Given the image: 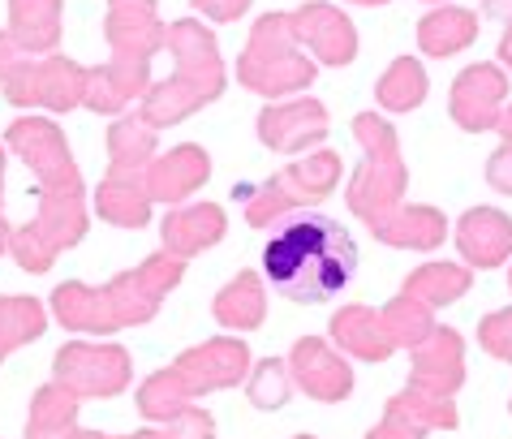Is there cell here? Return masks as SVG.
Here are the masks:
<instances>
[{"label":"cell","instance_id":"cell-1","mask_svg":"<svg viewBox=\"0 0 512 439\" xmlns=\"http://www.w3.org/2000/svg\"><path fill=\"white\" fill-rule=\"evenodd\" d=\"M263 272L289 302H332L358 272V246L319 211H284L263 246Z\"/></svg>","mask_w":512,"mask_h":439},{"label":"cell","instance_id":"cell-2","mask_svg":"<svg viewBox=\"0 0 512 439\" xmlns=\"http://www.w3.org/2000/svg\"><path fill=\"white\" fill-rule=\"evenodd\" d=\"M9 143L44 177V216H39L35 229H22L13 237V254H18L22 267L44 272L56 250L82 237L78 173H74V160H69L61 134H56V125L48 121H18L9 130Z\"/></svg>","mask_w":512,"mask_h":439},{"label":"cell","instance_id":"cell-3","mask_svg":"<svg viewBox=\"0 0 512 439\" xmlns=\"http://www.w3.org/2000/svg\"><path fill=\"white\" fill-rule=\"evenodd\" d=\"M108 44H112V65L91 69L87 82V104L95 112H117L125 99H134L147 87L151 52L168 44V31L155 18V0H112Z\"/></svg>","mask_w":512,"mask_h":439},{"label":"cell","instance_id":"cell-4","mask_svg":"<svg viewBox=\"0 0 512 439\" xmlns=\"http://www.w3.org/2000/svg\"><path fill=\"white\" fill-rule=\"evenodd\" d=\"M181 276V259H147L138 272L117 276V285L108 289H82V285H65L56 289V315L69 328H87V332H104V328H121V323H142L151 319L155 302L164 297V289H173Z\"/></svg>","mask_w":512,"mask_h":439},{"label":"cell","instance_id":"cell-5","mask_svg":"<svg viewBox=\"0 0 512 439\" xmlns=\"http://www.w3.org/2000/svg\"><path fill=\"white\" fill-rule=\"evenodd\" d=\"M168 48L177 52V78L147 95L142 117L151 125L190 117L198 104L216 99L224 87V69H220V52H216L211 31H203L198 22H177V26H168Z\"/></svg>","mask_w":512,"mask_h":439},{"label":"cell","instance_id":"cell-6","mask_svg":"<svg viewBox=\"0 0 512 439\" xmlns=\"http://www.w3.org/2000/svg\"><path fill=\"white\" fill-rule=\"evenodd\" d=\"M241 371H246V345L241 341H211L203 349L186 353L173 371L151 375V384L142 388V409H147L151 418H168L194 392L237 384Z\"/></svg>","mask_w":512,"mask_h":439},{"label":"cell","instance_id":"cell-7","mask_svg":"<svg viewBox=\"0 0 512 439\" xmlns=\"http://www.w3.org/2000/svg\"><path fill=\"white\" fill-rule=\"evenodd\" d=\"M237 78L246 82L250 91H263V95H284V91H297L315 78V65L297 52V35H293V22L284 13H272L254 26L250 35V48L237 65Z\"/></svg>","mask_w":512,"mask_h":439},{"label":"cell","instance_id":"cell-8","mask_svg":"<svg viewBox=\"0 0 512 439\" xmlns=\"http://www.w3.org/2000/svg\"><path fill=\"white\" fill-rule=\"evenodd\" d=\"M0 82L5 95L18 104H48L56 112L74 108L78 99H87V82L91 74L78 69L74 61H26V52L13 44V35H0Z\"/></svg>","mask_w":512,"mask_h":439},{"label":"cell","instance_id":"cell-9","mask_svg":"<svg viewBox=\"0 0 512 439\" xmlns=\"http://www.w3.org/2000/svg\"><path fill=\"white\" fill-rule=\"evenodd\" d=\"M358 138L366 143V164L349 190V203H353V211H362L366 220H375L388 211L392 198L401 194L405 168H401V155H396V134L388 121L358 117Z\"/></svg>","mask_w":512,"mask_h":439},{"label":"cell","instance_id":"cell-10","mask_svg":"<svg viewBox=\"0 0 512 439\" xmlns=\"http://www.w3.org/2000/svg\"><path fill=\"white\" fill-rule=\"evenodd\" d=\"M340 177V164L336 155H310L306 164L289 168V173H280L276 186H263V190H241V198L250 203V224H267V220H280L284 211L293 203H302V198H323L327 190L336 186Z\"/></svg>","mask_w":512,"mask_h":439},{"label":"cell","instance_id":"cell-11","mask_svg":"<svg viewBox=\"0 0 512 439\" xmlns=\"http://www.w3.org/2000/svg\"><path fill=\"white\" fill-rule=\"evenodd\" d=\"M56 379H61V388L78 396H112L130 379V358L112 345H65L61 358H56Z\"/></svg>","mask_w":512,"mask_h":439},{"label":"cell","instance_id":"cell-12","mask_svg":"<svg viewBox=\"0 0 512 439\" xmlns=\"http://www.w3.org/2000/svg\"><path fill=\"white\" fill-rule=\"evenodd\" d=\"M508 91V78L495 65H469L452 87V117L465 130H487L500 121V99Z\"/></svg>","mask_w":512,"mask_h":439},{"label":"cell","instance_id":"cell-13","mask_svg":"<svg viewBox=\"0 0 512 439\" xmlns=\"http://www.w3.org/2000/svg\"><path fill=\"white\" fill-rule=\"evenodd\" d=\"M289 22H293L297 44H310L319 61H327V65H345V61H353V52H358L349 18L327 5H302Z\"/></svg>","mask_w":512,"mask_h":439},{"label":"cell","instance_id":"cell-14","mask_svg":"<svg viewBox=\"0 0 512 439\" xmlns=\"http://www.w3.org/2000/svg\"><path fill=\"white\" fill-rule=\"evenodd\" d=\"M259 134L272 151H293V147H306V143H319L327 134V117L315 99H297V104H280V108H267L263 121H259Z\"/></svg>","mask_w":512,"mask_h":439},{"label":"cell","instance_id":"cell-15","mask_svg":"<svg viewBox=\"0 0 512 439\" xmlns=\"http://www.w3.org/2000/svg\"><path fill=\"white\" fill-rule=\"evenodd\" d=\"M293 371H297V384H302L310 396H319V401H340V396H349V388H353L349 366L323 341H297Z\"/></svg>","mask_w":512,"mask_h":439},{"label":"cell","instance_id":"cell-16","mask_svg":"<svg viewBox=\"0 0 512 439\" xmlns=\"http://www.w3.org/2000/svg\"><path fill=\"white\" fill-rule=\"evenodd\" d=\"M461 250H465V259L478 263V267L504 263L508 250H512V224L491 207L469 211L461 220Z\"/></svg>","mask_w":512,"mask_h":439},{"label":"cell","instance_id":"cell-17","mask_svg":"<svg viewBox=\"0 0 512 439\" xmlns=\"http://www.w3.org/2000/svg\"><path fill=\"white\" fill-rule=\"evenodd\" d=\"M9 35L22 52H48L61 39V0H9Z\"/></svg>","mask_w":512,"mask_h":439},{"label":"cell","instance_id":"cell-18","mask_svg":"<svg viewBox=\"0 0 512 439\" xmlns=\"http://www.w3.org/2000/svg\"><path fill=\"white\" fill-rule=\"evenodd\" d=\"M371 229H375L388 246L431 250L439 237H444V220H439L431 207H405V211H383V216H375Z\"/></svg>","mask_w":512,"mask_h":439},{"label":"cell","instance_id":"cell-19","mask_svg":"<svg viewBox=\"0 0 512 439\" xmlns=\"http://www.w3.org/2000/svg\"><path fill=\"white\" fill-rule=\"evenodd\" d=\"M332 332H336V341L353 349L358 358H388L392 353V332H388V323L375 319L371 310H362V306H349V310H340L336 323H332Z\"/></svg>","mask_w":512,"mask_h":439},{"label":"cell","instance_id":"cell-20","mask_svg":"<svg viewBox=\"0 0 512 439\" xmlns=\"http://www.w3.org/2000/svg\"><path fill=\"white\" fill-rule=\"evenodd\" d=\"M220 233H224V220H220L216 207H186V211H173V216L164 220V242L173 254L207 250Z\"/></svg>","mask_w":512,"mask_h":439},{"label":"cell","instance_id":"cell-21","mask_svg":"<svg viewBox=\"0 0 512 439\" xmlns=\"http://www.w3.org/2000/svg\"><path fill=\"white\" fill-rule=\"evenodd\" d=\"M461 379V341L457 332H431V345L418 353V388L452 392Z\"/></svg>","mask_w":512,"mask_h":439},{"label":"cell","instance_id":"cell-22","mask_svg":"<svg viewBox=\"0 0 512 439\" xmlns=\"http://www.w3.org/2000/svg\"><path fill=\"white\" fill-rule=\"evenodd\" d=\"M474 31H478L474 13L435 9L431 18H422V26H418V44H422V52H431V56H452V52H461L469 39H474Z\"/></svg>","mask_w":512,"mask_h":439},{"label":"cell","instance_id":"cell-23","mask_svg":"<svg viewBox=\"0 0 512 439\" xmlns=\"http://www.w3.org/2000/svg\"><path fill=\"white\" fill-rule=\"evenodd\" d=\"M203 177H207V155L194 151V147H181V151H173L168 160H160L151 168V194L155 198H181V194H190Z\"/></svg>","mask_w":512,"mask_h":439},{"label":"cell","instance_id":"cell-24","mask_svg":"<svg viewBox=\"0 0 512 439\" xmlns=\"http://www.w3.org/2000/svg\"><path fill=\"white\" fill-rule=\"evenodd\" d=\"M151 121H117L112 130V177H138L151 155Z\"/></svg>","mask_w":512,"mask_h":439},{"label":"cell","instance_id":"cell-25","mask_svg":"<svg viewBox=\"0 0 512 439\" xmlns=\"http://www.w3.org/2000/svg\"><path fill=\"white\" fill-rule=\"evenodd\" d=\"M216 315H220V323H229V328H254V323L263 319V289H259V280H254L250 272H241L237 285H229L220 293Z\"/></svg>","mask_w":512,"mask_h":439},{"label":"cell","instance_id":"cell-26","mask_svg":"<svg viewBox=\"0 0 512 439\" xmlns=\"http://www.w3.org/2000/svg\"><path fill=\"white\" fill-rule=\"evenodd\" d=\"M422 95H426V74H422L418 61H396L379 82V104L392 108V112L418 108Z\"/></svg>","mask_w":512,"mask_h":439},{"label":"cell","instance_id":"cell-27","mask_svg":"<svg viewBox=\"0 0 512 439\" xmlns=\"http://www.w3.org/2000/svg\"><path fill=\"white\" fill-rule=\"evenodd\" d=\"M44 332V310H39V302H26V297H0V358L31 341V336Z\"/></svg>","mask_w":512,"mask_h":439},{"label":"cell","instance_id":"cell-28","mask_svg":"<svg viewBox=\"0 0 512 439\" xmlns=\"http://www.w3.org/2000/svg\"><path fill=\"white\" fill-rule=\"evenodd\" d=\"M69 422H74V396H69L65 388H44L39 401H35L26 439H56V435H65Z\"/></svg>","mask_w":512,"mask_h":439},{"label":"cell","instance_id":"cell-29","mask_svg":"<svg viewBox=\"0 0 512 439\" xmlns=\"http://www.w3.org/2000/svg\"><path fill=\"white\" fill-rule=\"evenodd\" d=\"M469 276L461 272V267H422V272L409 280V297H418V302L435 306V302H452L457 293H465Z\"/></svg>","mask_w":512,"mask_h":439},{"label":"cell","instance_id":"cell-30","mask_svg":"<svg viewBox=\"0 0 512 439\" xmlns=\"http://www.w3.org/2000/svg\"><path fill=\"white\" fill-rule=\"evenodd\" d=\"M383 323H388L392 341L401 345H422L426 336H431V315H426V306L418 302V297H401V302L388 306V315H383Z\"/></svg>","mask_w":512,"mask_h":439},{"label":"cell","instance_id":"cell-31","mask_svg":"<svg viewBox=\"0 0 512 439\" xmlns=\"http://www.w3.org/2000/svg\"><path fill=\"white\" fill-rule=\"evenodd\" d=\"M254 405H280L289 396V384H284V366L280 362H263L254 371V384H250Z\"/></svg>","mask_w":512,"mask_h":439},{"label":"cell","instance_id":"cell-32","mask_svg":"<svg viewBox=\"0 0 512 439\" xmlns=\"http://www.w3.org/2000/svg\"><path fill=\"white\" fill-rule=\"evenodd\" d=\"M482 345H487L495 358L512 362V310H495V315L482 323Z\"/></svg>","mask_w":512,"mask_h":439},{"label":"cell","instance_id":"cell-33","mask_svg":"<svg viewBox=\"0 0 512 439\" xmlns=\"http://www.w3.org/2000/svg\"><path fill=\"white\" fill-rule=\"evenodd\" d=\"M211 435V418L207 414H177L173 418V431H168V439H207Z\"/></svg>","mask_w":512,"mask_h":439},{"label":"cell","instance_id":"cell-34","mask_svg":"<svg viewBox=\"0 0 512 439\" xmlns=\"http://www.w3.org/2000/svg\"><path fill=\"white\" fill-rule=\"evenodd\" d=\"M194 5L203 9L207 18H216V22H233V18H241V13H246L250 0H194Z\"/></svg>","mask_w":512,"mask_h":439},{"label":"cell","instance_id":"cell-35","mask_svg":"<svg viewBox=\"0 0 512 439\" xmlns=\"http://www.w3.org/2000/svg\"><path fill=\"white\" fill-rule=\"evenodd\" d=\"M487 173H491V186H495V190H504V194H512V147H504L500 155H495V160H491V168H487Z\"/></svg>","mask_w":512,"mask_h":439},{"label":"cell","instance_id":"cell-36","mask_svg":"<svg viewBox=\"0 0 512 439\" xmlns=\"http://www.w3.org/2000/svg\"><path fill=\"white\" fill-rule=\"evenodd\" d=\"M487 13L491 18H500V22H508L512 18V0H487Z\"/></svg>","mask_w":512,"mask_h":439},{"label":"cell","instance_id":"cell-37","mask_svg":"<svg viewBox=\"0 0 512 439\" xmlns=\"http://www.w3.org/2000/svg\"><path fill=\"white\" fill-rule=\"evenodd\" d=\"M500 56L512 65V18H508V31H504V39H500Z\"/></svg>","mask_w":512,"mask_h":439},{"label":"cell","instance_id":"cell-38","mask_svg":"<svg viewBox=\"0 0 512 439\" xmlns=\"http://www.w3.org/2000/svg\"><path fill=\"white\" fill-rule=\"evenodd\" d=\"M500 130H504V138H508V147H512V108L504 112V117H500Z\"/></svg>","mask_w":512,"mask_h":439},{"label":"cell","instance_id":"cell-39","mask_svg":"<svg viewBox=\"0 0 512 439\" xmlns=\"http://www.w3.org/2000/svg\"><path fill=\"white\" fill-rule=\"evenodd\" d=\"M371 439H396V427H388V431H379V435H371Z\"/></svg>","mask_w":512,"mask_h":439},{"label":"cell","instance_id":"cell-40","mask_svg":"<svg viewBox=\"0 0 512 439\" xmlns=\"http://www.w3.org/2000/svg\"><path fill=\"white\" fill-rule=\"evenodd\" d=\"M74 439H99V435H74ZM134 439H155V435H134Z\"/></svg>","mask_w":512,"mask_h":439},{"label":"cell","instance_id":"cell-41","mask_svg":"<svg viewBox=\"0 0 512 439\" xmlns=\"http://www.w3.org/2000/svg\"><path fill=\"white\" fill-rule=\"evenodd\" d=\"M353 5H388V0H353Z\"/></svg>","mask_w":512,"mask_h":439},{"label":"cell","instance_id":"cell-42","mask_svg":"<svg viewBox=\"0 0 512 439\" xmlns=\"http://www.w3.org/2000/svg\"><path fill=\"white\" fill-rule=\"evenodd\" d=\"M0 250H5V224H0Z\"/></svg>","mask_w":512,"mask_h":439}]
</instances>
